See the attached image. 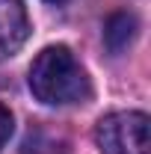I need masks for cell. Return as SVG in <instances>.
Listing matches in <instances>:
<instances>
[{"instance_id":"cell-1","label":"cell","mask_w":151,"mask_h":154,"mask_svg":"<svg viewBox=\"0 0 151 154\" xmlns=\"http://www.w3.org/2000/svg\"><path fill=\"white\" fill-rule=\"evenodd\" d=\"M30 89L42 104H80L92 95L83 65L65 45H51L33 59Z\"/></svg>"},{"instance_id":"cell-4","label":"cell","mask_w":151,"mask_h":154,"mask_svg":"<svg viewBox=\"0 0 151 154\" xmlns=\"http://www.w3.org/2000/svg\"><path fill=\"white\" fill-rule=\"evenodd\" d=\"M136 30H139V21L131 12H113L107 24H104V45L110 54H122L131 48V42L136 38Z\"/></svg>"},{"instance_id":"cell-5","label":"cell","mask_w":151,"mask_h":154,"mask_svg":"<svg viewBox=\"0 0 151 154\" xmlns=\"http://www.w3.org/2000/svg\"><path fill=\"white\" fill-rule=\"evenodd\" d=\"M21 154H68V148L62 142H57V139L45 136V134H33V136H27Z\"/></svg>"},{"instance_id":"cell-7","label":"cell","mask_w":151,"mask_h":154,"mask_svg":"<svg viewBox=\"0 0 151 154\" xmlns=\"http://www.w3.org/2000/svg\"><path fill=\"white\" fill-rule=\"evenodd\" d=\"M48 3H65V0H48Z\"/></svg>"},{"instance_id":"cell-3","label":"cell","mask_w":151,"mask_h":154,"mask_svg":"<svg viewBox=\"0 0 151 154\" xmlns=\"http://www.w3.org/2000/svg\"><path fill=\"white\" fill-rule=\"evenodd\" d=\"M30 36V18L21 0H0V59L12 57Z\"/></svg>"},{"instance_id":"cell-6","label":"cell","mask_w":151,"mask_h":154,"mask_svg":"<svg viewBox=\"0 0 151 154\" xmlns=\"http://www.w3.org/2000/svg\"><path fill=\"white\" fill-rule=\"evenodd\" d=\"M12 128H15V119H12V113H9V107H6V104H0V148L9 142Z\"/></svg>"},{"instance_id":"cell-2","label":"cell","mask_w":151,"mask_h":154,"mask_svg":"<svg viewBox=\"0 0 151 154\" xmlns=\"http://www.w3.org/2000/svg\"><path fill=\"white\" fill-rule=\"evenodd\" d=\"M148 125L139 110H119L98 122L95 142L101 154H148Z\"/></svg>"}]
</instances>
